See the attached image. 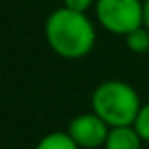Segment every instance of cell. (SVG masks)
<instances>
[{
  "label": "cell",
  "mask_w": 149,
  "mask_h": 149,
  "mask_svg": "<svg viewBox=\"0 0 149 149\" xmlns=\"http://www.w3.org/2000/svg\"><path fill=\"white\" fill-rule=\"evenodd\" d=\"M44 32L51 51L68 61L87 57L96 44V30L91 19L64 6L49 13Z\"/></svg>",
  "instance_id": "6da1fadb"
},
{
  "label": "cell",
  "mask_w": 149,
  "mask_h": 149,
  "mask_svg": "<svg viewBox=\"0 0 149 149\" xmlns=\"http://www.w3.org/2000/svg\"><path fill=\"white\" fill-rule=\"evenodd\" d=\"M143 26L149 29V0H143Z\"/></svg>",
  "instance_id": "30bf717a"
},
{
  "label": "cell",
  "mask_w": 149,
  "mask_h": 149,
  "mask_svg": "<svg viewBox=\"0 0 149 149\" xmlns=\"http://www.w3.org/2000/svg\"><path fill=\"white\" fill-rule=\"evenodd\" d=\"M95 13L108 32L127 36L143 25V0H96Z\"/></svg>",
  "instance_id": "3957f363"
},
{
  "label": "cell",
  "mask_w": 149,
  "mask_h": 149,
  "mask_svg": "<svg viewBox=\"0 0 149 149\" xmlns=\"http://www.w3.org/2000/svg\"><path fill=\"white\" fill-rule=\"evenodd\" d=\"M134 128L138 130V134L142 136L143 142L149 143V102L142 106V109H140L138 117L134 121Z\"/></svg>",
  "instance_id": "ba28073f"
},
{
  "label": "cell",
  "mask_w": 149,
  "mask_h": 149,
  "mask_svg": "<svg viewBox=\"0 0 149 149\" xmlns=\"http://www.w3.org/2000/svg\"><path fill=\"white\" fill-rule=\"evenodd\" d=\"M125 40H127V47L132 53H136V55L147 53L149 51V29H146L143 25L138 26L136 30L128 32L125 36Z\"/></svg>",
  "instance_id": "52a82bcc"
},
{
  "label": "cell",
  "mask_w": 149,
  "mask_h": 149,
  "mask_svg": "<svg viewBox=\"0 0 149 149\" xmlns=\"http://www.w3.org/2000/svg\"><path fill=\"white\" fill-rule=\"evenodd\" d=\"M142 106L136 89L121 79L102 81L91 95L93 111L111 128L134 125Z\"/></svg>",
  "instance_id": "7a4b0ae2"
},
{
  "label": "cell",
  "mask_w": 149,
  "mask_h": 149,
  "mask_svg": "<svg viewBox=\"0 0 149 149\" xmlns=\"http://www.w3.org/2000/svg\"><path fill=\"white\" fill-rule=\"evenodd\" d=\"M109 125L95 111L79 113L68 123V134L81 149H98L104 147L109 134Z\"/></svg>",
  "instance_id": "277c9868"
},
{
  "label": "cell",
  "mask_w": 149,
  "mask_h": 149,
  "mask_svg": "<svg viewBox=\"0 0 149 149\" xmlns=\"http://www.w3.org/2000/svg\"><path fill=\"white\" fill-rule=\"evenodd\" d=\"M34 149H81V147L74 142L68 132L55 130L45 134L44 138H40V142L36 143Z\"/></svg>",
  "instance_id": "8992f818"
},
{
  "label": "cell",
  "mask_w": 149,
  "mask_h": 149,
  "mask_svg": "<svg viewBox=\"0 0 149 149\" xmlns=\"http://www.w3.org/2000/svg\"><path fill=\"white\" fill-rule=\"evenodd\" d=\"M95 4L96 0H64V8H70L74 11H81V13H87Z\"/></svg>",
  "instance_id": "9c48e42d"
},
{
  "label": "cell",
  "mask_w": 149,
  "mask_h": 149,
  "mask_svg": "<svg viewBox=\"0 0 149 149\" xmlns=\"http://www.w3.org/2000/svg\"><path fill=\"white\" fill-rule=\"evenodd\" d=\"M142 136L134 128V125L128 127H113L109 128L108 140L104 143V149H142Z\"/></svg>",
  "instance_id": "5b68a950"
}]
</instances>
